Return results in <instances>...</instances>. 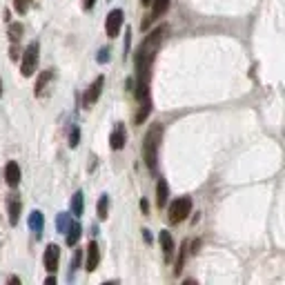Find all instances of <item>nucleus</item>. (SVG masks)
Here are the masks:
<instances>
[{"instance_id":"7c9ffc66","label":"nucleus","mask_w":285,"mask_h":285,"mask_svg":"<svg viewBox=\"0 0 285 285\" xmlns=\"http://www.w3.org/2000/svg\"><path fill=\"white\" fill-rule=\"evenodd\" d=\"M141 210H142V212H147V210H149V205H147V201H141Z\"/></svg>"},{"instance_id":"4be33fe9","label":"nucleus","mask_w":285,"mask_h":285,"mask_svg":"<svg viewBox=\"0 0 285 285\" xmlns=\"http://www.w3.org/2000/svg\"><path fill=\"white\" fill-rule=\"evenodd\" d=\"M20 36H22V25H20V22H11V25H9V38L14 42H18V40H20Z\"/></svg>"},{"instance_id":"5701e85b","label":"nucleus","mask_w":285,"mask_h":285,"mask_svg":"<svg viewBox=\"0 0 285 285\" xmlns=\"http://www.w3.org/2000/svg\"><path fill=\"white\" fill-rule=\"evenodd\" d=\"M185 256H187V243H183L180 248V254H178V261H176V274L183 269V263H185Z\"/></svg>"},{"instance_id":"20e7f679","label":"nucleus","mask_w":285,"mask_h":285,"mask_svg":"<svg viewBox=\"0 0 285 285\" xmlns=\"http://www.w3.org/2000/svg\"><path fill=\"white\" fill-rule=\"evenodd\" d=\"M38 52H40V45L38 42H29V47L22 53V63H20V74L22 76H32L36 71L38 65Z\"/></svg>"},{"instance_id":"9d476101","label":"nucleus","mask_w":285,"mask_h":285,"mask_svg":"<svg viewBox=\"0 0 285 285\" xmlns=\"http://www.w3.org/2000/svg\"><path fill=\"white\" fill-rule=\"evenodd\" d=\"M109 145H111V149H123V147H125V127H123L121 123H118L116 129L111 132Z\"/></svg>"},{"instance_id":"4468645a","label":"nucleus","mask_w":285,"mask_h":285,"mask_svg":"<svg viewBox=\"0 0 285 285\" xmlns=\"http://www.w3.org/2000/svg\"><path fill=\"white\" fill-rule=\"evenodd\" d=\"M167 9H169V0H152V20L163 16Z\"/></svg>"},{"instance_id":"0eeeda50","label":"nucleus","mask_w":285,"mask_h":285,"mask_svg":"<svg viewBox=\"0 0 285 285\" xmlns=\"http://www.w3.org/2000/svg\"><path fill=\"white\" fill-rule=\"evenodd\" d=\"M103 85H105V78H103V76H98V78L91 83V87L87 89V94H85V107L94 105V103L98 101V96H101V91H103Z\"/></svg>"},{"instance_id":"ddd939ff","label":"nucleus","mask_w":285,"mask_h":285,"mask_svg":"<svg viewBox=\"0 0 285 285\" xmlns=\"http://www.w3.org/2000/svg\"><path fill=\"white\" fill-rule=\"evenodd\" d=\"M18 218H20V201L18 198H9V223L11 225H18Z\"/></svg>"},{"instance_id":"473e14b6","label":"nucleus","mask_w":285,"mask_h":285,"mask_svg":"<svg viewBox=\"0 0 285 285\" xmlns=\"http://www.w3.org/2000/svg\"><path fill=\"white\" fill-rule=\"evenodd\" d=\"M0 96H2V80H0Z\"/></svg>"},{"instance_id":"f03ea898","label":"nucleus","mask_w":285,"mask_h":285,"mask_svg":"<svg viewBox=\"0 0 285 285\" xmlns=\"http://www.w3.org/2000/svg\"><path fill=\"white\" fill-rule=\"evenodd\" d=\"M160 136H163V125L160 123H154L149 127L145 142H142V156H145V163L152 172H156V160H159V145H160Z\"/></svg>"},{"instance_id":"9b49d317","label":"nucleus","mask_w":285,"mask_h":285,"mask_svg":"<svg viewBox=\"0 0 285 285\" xmlns=\"http://www.w3.org/2000/svg\"><path fill=\"white\" fill-rule=\"evenodd\" d=\"M160 248H163V254L165 259H172V254H174V238L169 232H160Z\"/></svg>"},{"instance_id":"6ab92c4d","label":"nucleus","mask_w":285,"mask_h":285,"mask_svg":"<svg viewBox=\"0 0 285 285\" xmlns=\"http://www.w3.org/2000/svg\"><path fill=\"white\" fill-rule=\"evenodd\" d=\"M83 192H76L74 198H71V212H74L76 216H80L83 214Z\"/></svg>"},{"instance_id":"2eb2a0df","label":"nucleus","mask_w":285,"mask_h":285,"mask_svg":"<svg viewBox=\"0 0 285 285\" xmlns=\"http://www.w3.org/2000/svg\"><path fill=\"white\" fill-rule=\"evenodd\" d=\"M42 225H45V218H42L40 212H32L29 214V227H32L34 232H42Z\"/></svg>"},{"instance_id":"412c9836","label":"nucleus","mask_w":285,"mask_h":285,"mask_svg":"<svg viewBox=\"0 0 285 285\" xmlns=\"http://www.w3.org/2000/svg\"><path fill=\"white\" fill-rule=\"evenodd\" d=\"M69 225H71L69 214H58V218H56V227H58V232H67Z\"/></svg>"},{"instance_id":"dca6fc26","label":"nucleus","mask_w":285,"mask_h":285,"mask_svg":"<svg viewBox=\"0 0 285 285\" xmlns=\"http://www.w3.org/2000/svg\"><path fill=\"white\" fill-rule=\"evenodd\" d=\"M52 78H53V69H47V71H42V74H40V78L36 80V96H40V94H42V89H45V85H47Z\"/></svg>"},{"instance_id":"b1692460","label":"nucleus","mask_w":285,"mask_h":285,"mask_svg":"<svg viewBox=\"0 0 285 285\" xmlns=\"http://www.w3.org/2000/svg\"><path fill=\"white\" fill-rule=\"evenodd\" d=\"M14 7H16L18 14H25L29 9V0H14Z\"/></svg>"},{"instance_id":"f8f14e48","label":"nucleus","mask_w":285,"mask_h":285,"mask_svg":"<svg viewBox=\"0 0 285 285\" xmlns=\"http://www.w3.org/2000/svg\"><path fill=\"white\" fill-rule=\"evenodd\" d=\"M169 198V187L165 180H159V185H156V205L159 207H165V203H167Z\"/></svg>"},{"instance_id":"a878e982","label":"nucleus","mask_w":285,"mask_h":285,"mask_svg":"<svg viewBox=\"0 0 285 285\" xmlns=\"http://www.w3.org/2000/svg\"><path fill=\"white\" fill-rule=\"evenodd\" d=\"M78 129H74V132H71V136H69V145H71V147H76V145H78Z\"/></svg>"},{"instance_id":"1a4fd4ad","label":"nucleus","mask_w":285,"mask_h":285,"mask_svg":"<svg viewBox=\"0 0 285 285\" xmlns=\"http://www.w3.org/2000/svg\"><path fill=\"white\" fill-rule=\"evenodd\" d=\"M5 180L7 185H11V187H16L18 183H20V167H18V163H7L5 167Z\"/></svg>"},{"instance_id":"2f4dec72","label":"nucleus","mask_w":285,"mask_h":285,"mask_svg":"<svg viewBox=\"0 0 285 285\" xmlns=\"http://www.w3.org/2000/svg\"><path fill=\"white\" fill-rule=\"evenodd\" d=\"M142 5H152V0H141Z\"/></svg>"},{"instance_id":"393cba45","label":"nucleus","mask_w":285,"mask_h":285,"mask_svg":"<svg viewBox=\"0 0 285 285\" xmlns=\"http://www.w3.org/2000/svg\"><path fill=\"white\" fill-rule=\"evenodd\" d=\"M80 261H83V252L80 249H76V254H74V261H71V269H76L80 265Z\"/></svg>"},{"instance_id":"c756f323","label":"nucleus","mask_w":285,"mask_h":285,"mask_svg":"<svg viewBox=\"0 0 285 285\" xmlns=\"http://www.w3.org/2000/svg\"><path fill=\"white\" fill-rule=\"evenodd\" d=\"M142 236H145V241H147V243H149V241H152V234H149L147 230H142Z\"/></svg>"},{"instance_id":"f257e3e1","label":"nucleus","mask_w":285,"mask_h":285,"mask_svg":"<svg viewBox=\"0 0 285 285\" xmlns=\"http://www.w3.org/2000/svg\"><path fill=\"white\" fill-rule=\"evenodd\" d=\"M165 34H167V27L160 25L156 27L152 34H149L145 40L141 42V47L136 52V78H138V89H136V98H145L149 96L147 85H149V69H152V63L156 58V52L160 49V42H163Z\"/></svg>"},{"instance_id":"a211bd4d","label":"nucleus","mask_w":285,"mask_h":285,"mask_svg":"<svg viewBox=\"0 0 285 285\" xmlns=\"http://www.w3.org/2000/svg\"><path fill=\"white\" fill-rule=\"evenodd\" d=\"M149 109H152V103H149V96H147V98H142V101H141V111L136 114V123H138V125H141V123L147 118Z\"/></svg>"},{"instance_id":"7ed1b4c3","label":"nucleus","mask_w":285,"mask_h":285,"mask_svg":"<svg viewBox=\"0 0 285 285\" xmlns=\"http://www.w3.org/2000/svg\"><path fill=\"white\" fill-rule=\"evenodd\" d=\"M190 214H192V198H187V196H183V198H178V201L169 205V223L172 225L185 221Z\"/></svg>"},{"instance_id":"cd10ccee","label":"nucleus","mask_w":285,"mask_h":285,"mask_svg":"<svg viewBox=\"0 0 285 285\" xmlns=\"http://www.w3.org/2000/svg\"><path fill=\"white\" fill-rule=\"evenodd\" d=\"M198 248H201V241H194V243H192V252H198Z\"/></svg>"},{"instance_id":"6e6552de","label":"nucleus","mask_w":285,"mask_h":285,"mask_svg":"<svg viewBox=\"0 0 285 285\" xmlns=\"http://www.w3.org/2000/svg\"><path fill=\"white\" fill-rule=\"evenodd\" d=\"M98 261H101V249H98L96 241H91V243L87 245V265H85V269H87V272H94V269L98 267Z\"/></svg>"},{"instance_id":"39448f33","label":"nucleus","mask_w":285,"mask_h":285,"mask_svg":"<svg viewBox=\"0 0 285 285\" xmlns=\"http://www.w3.org/2000/svg\"><path fill=\"white\" fill-rule=\"evenodd\" d=\"M123 27V11L121 9H114L109 11V16H107V22H105V32L109 38H116L118 32H121Z\"/></svg>"},{"instance_id":"bb28decb","label":"nucleus","mask_w":285,"mask_h":285,"mask_svg":"<svg viewBox=\"0 0 285 285\" xmlns=\"http://www.w3.org/2000/svg\"><path fill=\"white\" fill-rule=\"evenodd\" d=\"M107 58H109V52H107V49H101V53H98V63H105Z\"/></svg>"},{"instance_id":"423d86ee","label":"nucleus","mask_w":285,"mask_h":285,"mask_svg":"<svg viewBox=\"0 0 285 285\" xmlns=\"http://www.w3.org/2000/svg\"><path fill=\"white\" fill-rule=\"evenodd\" d=\"M58 259H60L58 245H47L45 256H42V261H45V269H47V272H56V269H58Z\"/></svg>"},{"instance_id":"c85d7f7f","label":"nucleus","mask_w":285,"mask_h":285,"mask_svg":"<svg viewBox=\"0 0 285 285\" xmlns=\"http://www.w3.org/2000/svg\"><path fill=\"white\" fill-rule=\"evenodd\" d=\"M94 2H96V0H85V9H91V7H94Z\"/></svg>"},{"instance_id":"f3484780","label":"nucleus","mask_w":285,"mask_h":285,"mask_svg":"<svg viewBox=\"0 0 285 285\" xmlns=\"http://www.w3.org/2000/svg\"><path fill=\"white\" fill-rule=\"evenodd\" d=\"M80 232H83V230H80L78 223H71V225H69V230H67V245H76V243H78Z\"/></svg>"},{"instance_id":"aec40b11","label":"nucleus","mask_w":285,"mask_h":285,"mask_svg":"<svg viewBox=\"0 0 285 285\" xmlns=\"http://www.w3.org/2000/svg\"><path fill=\"white\" fill-rule=\"evenodd\" d=\"M107 210H109V198H107V194H103L101 201H98V218H103V221H105V218H107Z\"/></svg>"}]
</instances>
